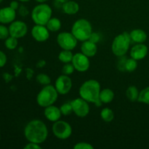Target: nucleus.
I'll return each instance as SVG.
<instances>
[{"instance_id": "nucleus-1", "label": "nucleus", "mask_w": 149, "mask_h": 149, "mask_svg": "<svg viewBox=\"0 0 149 149\" xmlns=\"http://www.w3.org/2000/svg\"><path fill=\"white\" fill-rule=\"evenodd\" d=\"M24 135L29 142L41 144L47 138V127L42 121L33 119L30 121L25 127Z\"/></svg>"}, {"instance_id": "nucleus-2", "label": "nucleus", "mask_w": 149, "mask_h": 149, "mask_svg": "<svg viewBox=\"0 0 149 149\" xmlns=\"http://www.w3.org/2000/svg\"><path fill=\"white\" fill-rule=\"evenodd\" d=\"M100 84L97 80L89 79L84 81L79 88V95L88 103H93L96 106H100L103 103L100 100Z\"/></svg>"}, {"instance_id": "nucleus-3", "label": "nucleus", "mask_w": 149, "mask_h": 149, "mask_svg": "<svg viewBox=\"0 0 149 149\" xmlns=\"http://www.w3.org/2000/svg\"><path fill=\"white\" fill-rule=\"evenodd\" d=\"M131 42H132L130 33L125 31L117 35L112 42V52L117 57L125 56L129 50Z\"/></svg>"}, {"instance_id": "nucleus-4", "label": "nucleus", "mask_w": 149, "mask_h": 149, "mask_svg": "<svg viewBox=\"0 0 149 149\" xmlns=\"http://www.w3.org/2000/svg\"><path fill=\"white\" fill-rule=\"evenodd\" d=\"M71 33L80 42L89 40L93 33L92 25L87 19L81 18L75 21L71 28Z\"/></svg>"}, {"instance_id": "nucleus-5", "label": "nucleus", "mask_w": 149, "mask_h": 149, "mask_svg": "<svg viewBox=\"0 0 149 149\" xmlns=\"http://www.w3.org/2000/svg\"><path fill=\"white\" fill-rule=\"evenodd\" d=\"M58 94L55 86L47 84L41 90L36 97L37 104L41 107H47L53 105L58 100Z\"/></svg>"}, {"instance_id": "nucleus-6", "label": "nucleus", "mask_w": 149, "mask_h": 149, "mask_svg": "<svg viewBox=\"0 0 149 149\" xmlns=\"http://www.w3.org/2000/svg\"><path fill=\"white\" fill-rule=\"evenodd\" d=\"M52 10L48 4L40 3L33 7L31 12V19L35 24L46 26L52 17Z\"/></svg>"}, {"instance_id": "nucleus-7", "label": "nucleus", "mask_w": 149, "mask_h": 149, "mask_svg": "<svg viewBox=\"0 0 149 149\" xmlns=\"http://www.w3.org/2000/svg\"><path fill=\"white\" fill-rule=\"evenodd\" d=\"M52 132L58 139L66 140L70 138L72 134V128L68 122L59 119L54 122L52 125Z\"/></svg>"}, {"instance_id": "nucleus-8", "label": "nucleus", "mask_w": 149, "mask_h": 149, "mask_svg": "<svg viewBox=\"0 0 149 149\" xmlns=\"http://www.w3.org/2000/svg\"><path fill=\"white\" fill-rule=\"evenodd\" d=\"M57 42L63 49L72 50L77 47L78 40L72 33L64 31L61 32L57 36Z\"/></svg>"}, {"instance_id": "nucleus-9", "label": "nucleus", "mask_w": 149, "mask_h": 149, "mask_svg": "<svg viewBox=\"0 0 149 149\" xmlns=\"http://www.w3.org/2000/svg\"><path fill=\"white\" fill-rule=\"evenodd\" d=\"M73 111L79 117H85L90 113V106L88 102L81 97L71 101Z\"/></svg>"}, {"instance_id": "nucleus-10", "label": "nucleus", "mask_w": 149, "mask_h": 149, "mask_svg": "<svg viewBox=\"0 0 149 149\" xmlns=\"http://www.w3.org/2000/svg\"><path fill=\"white\" fill-rule=\"evenodd\" d=\"M55 87L61 95H66L71 91L72 81L69 76L62 74L57 78L55 82Z\"/></svg>"}, {"instance_id": "nucleus-11", "label": "nucleus", "mask_w": 149, "mask_h": 149, "mask_svg": "<svg viewBox=\"0 0 149 149\" xmlns=\"http://www.w3.org/2000/svg\"><path fill=\"white\" fill-rule=\"evenodd\" d=\"M73 65L74 66L75 70L79 72H85L89 69L90 65V60L87 56L82 53L78 52L74 55L72 61Z\"/></svg>"}, {"instance_id": "nucleus-12", "label": "nucleus", "mask_w": 149, "mask_h": 149, "mask_svg": "<svg viewBox=\"0 0 149 149\" xmlns=\"http://www.w3.org/2000/svg\"><path fill=\"white\" fill-rule=\"evenodd\" d=\"M10 36L17 39L23 37L28 32L27 25L21 20H14L9 26Z\"/></svg>"}, {"instance_id": "nucleus-13", "label": "nucleus", "mask_w": 149, "mask_h": 149, "mask_svg": "<svg viewBox=\"0 0 149 149\" xmlns=\"http://www.w3.org/2000/svg\"><path fill=\"white\" fill-rule=\"evenodd\" d=\"M49 31L46 26L36 24L31 29V36L39 42H44L49 37Z\"/></svg>"}, {"instance_id": "nucleus-14", "label": "nucleus", "mask_w": 149, "mask_h": 149, "mask_svg": "<svg viewBox=\"0 0 149 149\" xmlns=\"http://www.w3.org/2000/svg\"><path fill=\"white\" fill-rule=\"evenodd\" d=\"M148 47L143 43H138L130 49V57L136 61H141L145 58L148 54Z\"/></svg>"}, {"instance_id": "nucleus-15", "label": "nucleus", "mask_w": 149, "mask_h": 149, "mask_svg": "<svg viewBox=\"0 0 149 149\" xmlns=\"http://www.w3.org/2000/svg\"><path fill=\"white\" fill-rule=\"evenodd\" d=\"M16 17V10L9 7L0 9V23L8 24L15 20Z\"/></svg>"}, {"instance_id": "nucleus-16", "label": "nucleus", "mask_w": 149, "mask_h": 149, "mask_svg": "<svg viewBox=\"0 0 149 149\" xmlns=\"http://www.w3.org/2000/svg\"><path fill=\"white\" fill-rule=\"evenodd\" d=\"M44 114L49 122H52L58 121L62 116L60 108H58L54 105H51L47 107H45V111H44Z\"/></svg>"}, {"instance_id": "nucleus-17", "label": "nucleus", "mask_w": 149, "mask_h": 149, "mask_svg": "<svg viewBox=\"0 0 149 149\" xmlns=\"http://www.w3.org/2000/svg\"><path fill=\"white\" fill-rule=\"evenodd\" d=\"M81 51L88 58L94 57L97 52V44L90 40L84 41L81 45Z\"/></svg>"}, {"instance_id": "nucleus-18", "label": "nucleus", "mask_w": 149, "mask_h": 149, "mask_svg": "<svg viewBox=\"0 0 149 149\" xmlns=\"http://www.w3.org/2000/svg\"><path fill=\"white\" fill-rule=\"evenodd\" d=\"M132 42L135 43H143L147 39V34L142 29H134L130 33Z\"/></svg>"}, {"instance_id": "nucleus-19", "label": "nucleus", "mask_w": 149, "mask_h": 149, "mask_svg": "<svg viewBox=\"0 0 149 149\" xmlns=\"http://www.w3.org/2000/svg\"><path fill=\"white\" fill-rule=\"evenodd\" d=\"M63 10L65 14L72 15H75L78 13L79 10V5L76 1L69 0V1L63 3Z\"/></svg>"}, {"instance_id": "nucleus-20", "label": "nucleus", "mask_w": 149, "mask_h": 149, "mask_svg": "<svg viewBox=\"0 0 149 149\" xmlns=\"http://www.w3.org/2000/svg\"><path fill=\"white\" fill-rule=\"evenodd\" d=\"M114 93L112 90L109 88L103 89L100 90V100L102 103H110L114 98Z\"/></svg>"}, {"instance_id": "nucleus-21", "label": "nucleus", "mask_w": 149, "mask_h": 149, "mask_svg": "<svg viewBox=\"0 0 149 149\" xmlns=\"http://www.w3.org/2000/svg\"><path fill=\"white\" fill-rule=\"evenodd\" d=\"M61 22L57 17H51L46 24V27L47 28L48 30L49 31L52 32H56L61 29Z\"/></svg>"}, {"instance_id": "nucleus-22", "label": "nucleus", "mask_w": 149, "mask_h": 149, "mask_svg": "<svg viewBox=\"0 0 149 149\" xmlns=\"http://www.w3.org/2000/svg\"><path fill=\"white\" fill-rule=\"evenodd\" d=\"M139 91L135 86H130L126 90V97L130 101L135 102L138 100L139 97Z\"/></svg>"}, {"instance_id": "nucleus-23", "label": "nucleus", "mask_w": 149, "mask_h": 149, "mask_svg": "<svg viewBox=\"0 0 149 149\" xmlns=\"http://www.w3.org/2000/svg\"><path fill=\"white\" fill-rule=\"evenodd\" d=\"M73 55L71 50H66V49H63L58 55V59L63 63H71L73 59Z\"/></svg>"}, {"instance_id": "nucleus-24", "label": "nucleus", "mask_w": 149, "mask_h": 149, "mask_svg": "<svg viewBox=\"0 0 149 149\" xmlns=\"http://www.w3.org/2000/svg\"><path fill=\"white\" fill-rule=\"evenodd\" d=\"M100 117L104 122H111L114 119V113L109 108H104L100 111Z\"/></svg>"}, {"instance_id": "nucleus-25", "label": "nucleus", "mask_w": 149, "mask_h": 149, "mask_svg": "<svg viewBox=\"0 0 149 149\" xmlns=\"http://www.w3.org/2000/svg\"><path fill=\"white\" fill-rule=\"evenodd\" d=\"M138 101L149 105V87H146L145 89L140 92Z\"/></svg>"}, {"instance_id": "nucleus-26", "label": "nucleus", "mask_w": 149, "mask_h": 149, "mask_svg": "<svg viewBox=\"0 0 149 149\" xmlns=\"http://www.w3.org/2000/svg\"><path fill=\"white\" fill-rule=\"evenodd\" d=\"M137 61H138L132 58L127 59L126 62H125V71H128V72H132V71H135L137 67H138V62Z\"/></svg>"}, {"instance_id": "nucleus-27", "label": "nucleus", "mask_w": 149, "mask_h": 149, "mask_svg": "<svg viewBox=\"0 0 149 149\" xmlns=\"http://www.w3.org/2000/svg\"><path fill=\"white\" fill-rule=\"evenodd\" d=\"M17 39L15 37H13V36H10L8 38L5 39V42H4V45L5 47L8 49H15L17 46Z\"/></svg>"}, {"instance_id": "nucleus-28", "label": "nucleus", "mask_w": 149, "mask_h": 149, "mask_svg": "<svg viewBox=\"0 0 149 149\" xmlns=\"http://www.w3.org/2000/svg\"><path fill=\"white\" fill-rule=\"evenodd\" d=\"M36 81H37L39 84H42V85H47V84H50L51 82V79L47 74H39L36 76Z\"/></svg>"}, {"instance_id": "nucleus-29", "label": "nucleus", "mask_w": 149, "mask_h": 149, "mask_svg": "<svg viewBox=\"0 0 149 149\" xmlns=\"http://www.w3.org/2000/svg\"><path fill=\"white\" fill-rule=\"evenodd\" d=\"M60 109H61V113L63 116H68L74 112L71 102H67V103L63 104L60 108Z\"/></svg>"}, {"instance_id": "nucleus-30", "label": "nucleus", "mask_w": 149, "mask_h": 149, "mask_svg": "<svg viewBox=\"0 0 149 149\" xmlns=\"http://www.w3.org/2000/svg\"><path fill=\"white\" fill-rule=\"evenodd\" d=\"M74 66L73 65L72 63H65V65H63L62 68V73L63 74H65V75L70 76L74 73Z\"/></svg>"}, {"instance_id": "nucleus-31", "label": "nucleus", "mask_w": 149, "mask_h": 149, "mask_svg": "<svg viewBox=\"0 0 149 149\" xmlns=\"http://www.w3.org/2000/svg\"><path fill=\"white\" fill-rule=\"evenodd\" d=\"M10 36L9 28L6 27L4 25H0V39L5 40Z\"/></svg>"}, {"instance_id": "nucleus-32", "label": "nucleus", "mask_w": 149, "mask_h": 149, "mask_svg": "<svg viewBox=\"0 0 149 149\" xmlns=\"http://www.w3.org/2000/svg\"><path fill=\"white\" fill-rule=\"evenodd\" d=\"M74 149H93L94 147L90 143L86 142H80L74 145Z\"/></svg>"}, {"instance_id": "nucleus-33", "label": "nucleus", "mask_w": 149, "mask_h": 149, "mask_svg": "<svg viewBox=\"0 0 149 149\" xmlns=\"http://www.w3.org/2000/svg\"><path fill=\"white\" fill-rule=\"evenodd\" d=\"M7 60V55H5V53L0 50V68L5 65Z\"/></svg>"}, {"instance_id": "nucleus-34", "label": "nucleus", "mask_w": 149, "mask_h": 149, "mask_svg": "<svg viewBox=\"0 0 149 149\" xmlns=\"http://www.w3.org/2000/svg\"><path fill=\"white\" fill-rule=\"evenodd\" d=\"M40 144L35 143L29 142V143H28L26 146L24 147V149H41Z\"/></svg>"}, {"instance_id": "nucleus-35", "label": "nucleus", "mask_w": 149, "mask_h": 149, "mask_svg": "<svg viewBox=\"0 0 149 149\" xmlns=\"http://www.w3.org/2000/svg\"><path fill=\"white\" fill-rule=\"evenodd\" d=\"M89 40L91 41V42H94V43L97 44V42L100 41V36L98 35V33H95V32H93L92 34L90 35V37L89 39Z\"/></svg>"}, {"instance_id": "nucleus-36", "label": "nucleus", "mask_w": 149, "mask_h": 149, "mask_svg": "<svg viewBox=\"0 0 149 149\" xmlns=\"http://www.w3.org/2000/svg\"><path fill=\"white\" fill-rule=\"evenodd\" d=\"M19 13L22 16H26L29 14V10L25 6H20V9H19Z\"/></svg>"}, {"instance_id": "nucleus-37", "label": "nucleus", "mask_w": 149, "mask_h": 149, "mask_svg": "<svg viewBox=\"0 0 149 149\" xmlns=\"http://www.w3.org/2000/svg\"><path fill=\"white\" fill-rule=\"evenodd\" d=\"M10 7H11V8H13V10H16L18 9L19 7V3L17 2V1H13L10 2Z\"/></svg>"}, {"instance_id": "nucleus-38", "label": "nucleus", "mask_w": 149, "mask_h": 149, "mask_svg": "<svg viewBox=\"0 0 149 149\" xmlns=\"http://www.w3.org/2000/svg\"><path fill=\"white\" fill-rule=\"evenodd\" d=\"M36 1H37V2L39 3H45L46 2V1H47L48 0H35Z\"/></svg>"}, {"instance_id": "nucleus-39", "label": "nucleus", "mask_w": 149, "mask_h": 149, "mask_svg": "<svg viewBox=\"0 0 149 149\" xmlns=\"http://www.w3.org/2000/svg\"><path fill=\"white\" fill-rule=\"evenodd\" d=\"M57 1H59V2H61V3H63H63L66 2V1H69V0H57Z\"/></svg>"}, {"instance_id": "nucleus-40", "label": "nucleus", "mask_w": 149, "mask_h": 149, "mask_svg": "<svg viewBox=\"0 0 149 149\" xmlns=\"http://www.w3.org/2000/svg\"><path fill=\"white\" fill-rule=\"evenodd\" d=\"M18 1H21V2H27V1H29L30 0H18Z\"/></svg>"}, {"instance_id": "nucleus-41", "label": "nucleus", "mask_w": 149, "mask_h": 149, "mask_svg": "<svg viewBox=\"0 0 149 149\" xmlns=\"http://www.w3.org/2000/svg\"><path fill=\"white\" fill-rule=\"evenodd\" d=\"M3 1V0H0V3H1Z\"/></svg>"}]
</instances>
